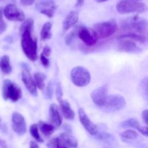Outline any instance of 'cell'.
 Wrapping results in <instances>:
<instances>
[{
    "mask_svg": "<svg viewBox=\"0 0 148 148\" xmlns=\"http://www.w3.org/2000/svg\"><path fill=\"white\" fill-rule=\"evenodd\" d=\"M126 106L124 98L119 95H112L107 96L104 106L111 111H119Z\"/></svg>",
    "mask_w": 148,
    "mask_h": 148,
    "instance_id": "8fae6325",
    "label": "cell"
},
{
    "mask_svg": "<svg viewBox=\"0 0 148 148\" xmlns=\"http://www.w3.org/2000/svg\"><path fill=\"white\" fill-rule=\"evenodd\" d=\"M3 99L17 102L22 98V90L17 84L10 79H5L2 85Z\"/></svg>",
    "mask_w": 148,
    "mask_h": 148,
    "instance_id": "277c9868",
    "label": "cell"
},
{
    "mask_svg": "<svg viewBox=\"0 0 148 148\" xmlns=\"http://www.w3.org/2000/svg\"><path fill=\"white\" fill-rule=\"evenodd\" d=\"M2 12L4 17L10 21L23 22L25 20L24 12L13 4H7L2 10Z\"/></svg>",
    "mask_w": 148,
    "mask_h": 148,
    "instance_id": "ba28073f",
    "label": "cell"
},
{
    "mask_svg": "<svg viewBox=\"0 0 148 148\" xmlns=\"http://www.w3.org/2000/svg\"><path fill=\"white\" fill-rule=\"evenodd\" d=\"M59 103H60V110L64 117L66 119L73 120L75 117V114L71 108L69 102L66 100L62 99L59 101Z\"/></svg>",
    "mask_w": 148,
    "mask_h": 148,
    "instance_id": "d6986e66",
    "label": "cell"
},
{
    "mask_svg": "<svg viewBox=\"0 0 148 148\" xmlns=\"http://www.w3.org/2000/svg\"><path fill=\"white\" fill-rule=\"evenodd\" d=\"M62 95H63V93H62V86H61V84L58 83L57 85H56V96L57 98L58 101H60V100L62 99Z\"/></svg>",
    "mask_w": 148,
    "mask_h": 148,
    "instance_id": "836d02e7",
    "label": "cell"
},
{
    "mask_svg": "<svg viewBox=\"0 0 148 148\" xmlns=\"http://www.w3.org/2000/svg\"><path fill=\"white\" fill-rule=\"evenodd\" d=\"M0 148H7V143L2 139H0Z\"/></svg>",
    "mask_w": 148,
    "mask_h": 148,
    "instance_id": "f35d334b",
    "label": "cell"
},
{
    "mask_svg": "<svg viewBox=\"0 0 148 148\" xmlns=\"http://www.w3.org/2000/svg\"><path fill=\"white\" fill-rule=\"evenodd\" d=\"M120 135H121V138L127 140H137V139L140 138V136H139L138 133H137L134 130H131L123 132Z\"/></svg>",
    "mask_w": 148,
    "mask_h": 148,
    "instance_id": "4316f807",
    "label": "cell"
},
{
    "mask_svg": "<svg viewBox=\"0 0 148 148\" xmlns=\"http://www.w3.org/2000/svg\"><path fill=\"white\" fill-rule=\"evenodd\" d=\"M78 114H79V121H80L81 124L83 126L84 128L91 135H96L98 134L96 125H95L91 121V120L90 119L89 117L86 114V113L84 111V110L82 108H79V110H78Z\"/></svg>",
    "mask_w": 148,
    "mask_h": 148,
    "instance_id": "5bb4252c",
    "label": "cell"
},
{
    "mask_svg": "<svg viewBox=\"0 0 148 148\" xmlns=\"http://www.w3.org/2000/svg\"><path fill=\"white\" fill-rule=\"evenodd\" d=\"M59 137L68 148H75L77 147V140L74 136H72L71 133L63 132L59 134Z\"/></svg>",
    "mask_w": 148,
    "mask_h": 148,
    "instance_id": "ffe728a7",
    "label": "cell"
},
{
    "mask_svg": "<svg viewBox=\"0 0 148 148\" xmlns=\"http://www.w3.org/2000/svg\"><path fill=\"white\" fill-rule=\"evenodd\" d=\"M118 49L121 52L131 53L140 50V48L138 47L136 42L133 40L130 39H121L118 44Z\"/></svg>",
    "mask_w": 148,
    "mask_h": 148,
    "instance_id": "2e32d148",
    "label": "cell"
},
{
    "mask_svg": "<svg viewBox=\"0 0 148 148\" xmlns=\"http://www.w3.org/2000/svg\"><path fill=\"white\" fill-rule=\"evenodd\" d=\"M33 25H34V21L32 18H28L25 20L24 23L22 24V25L20 27V35H22L25 31H29L32 33L33 30Z\"/></svg>",
    "mask_w": 148,
    "mask_h": 148,
    "instance_id": "484cf974",
    "label": "cell"
},
{
    "mask_svg": "<svg viewBox=\"0 0 148 148\" xmlns=\"http://www.w3.org/2000/svg\"><path fill=\"white\" fill-rule=\"evenodd\" d=\"M78 19H79V16H78L77 12L73 11L69 12L66 15V17H65L64 20L63 22V27H62L63 31H62V33H66L69 28L73 27L77 23Z\"/></svg>",
    "mask_w": 148,
    "mask_h": 148,
    "instance_id": "ac0fdd59",
    "label": "cell"
},
{
    "mask_svg": "<svg viewBox=\"0 0 148 148\" xmlns=\"http://www.w3.org/2000/svg\"><path fill=\"white\" fill-rule=\"evenodd\" d=\"M107 85H103L92 91L90 96L95 105L104 106L107 98Z\"/></svg>",
    "mask_w": 148,
    "mask_h": 148,
    "instance_id": "4fadbf2b",
    "label": "cell"
},
{
    "mask_svg": "<svg viewBox=\"0 0 148 148\" xmlns=\"http://www.w3.org/2000/svg\"><path fill=\"white\" fill-rule=\"evenodd\" d=\"M77 27V35L86 46H94L96 44L99 38L93 29L85 26H78Z\"/></svg>",
    "mask_w": 148,
    "mask_h": 148,
    "instance_id": "52a82bcc",
    "label": "cell"
},
{
    "mask_svg": "<svg viewBox=\"0 0 148 148\" xmlns=\"http://www.w3.org/2000/svg\"><path fill=\"white\" fill-rule=\"evenodd\" d=\"M49 118L52 125L55 128H58L62 125V117L59 112V108L56 104H51L49 108Z\"/></svg>",
    "mask_w": 148,
    "mask_h": 148,
    "instance_id": "9a60e30c",
    "label": "cell"
},
{
    "mask_svg": "<svg viewBox=\"0 0 148 148\" xmlns=\"http://www.w3.org/2000/svg\"><path fill=\"white\" fill-rule=\"evenodd\" d=\"M30 148H40L39 147L38 145L34 141H31L30 143Z\"/></svg>",
    "mask_w": 148,
    "mask_h": 148,
    "instance_id": "60d3db41",
    "label": "cell"
},
{
    "mask_svg": "<svg viewBox=\"0 0 148 148\" xmlns=\"http://www.w3.org/2000/svg\"><path fill=\"white\" fill-rule=\"evenodd\" d=\"M38 127L40 129L42 134L44 136H46V137H49V136L51 135L53 133V132L55 131V130H56L55 127H53L52 124L43 122L42 121H39Z\"/></svg>",
    "mask_w": 148,
    "mask_h": 148,
    "instance_id": "603a6c76",
    "label": "cell"
},
{
    "mask_svg": "<svg viewBox=\"0 0 148 148\" xmlns=\"http://www.w3.org/2000/svg\"><path fill=\"white\" fill-rule=\"evenodd\" d=\"M0 69L2 73L5 75H10L12 71V68L10 64V56L7 55H4L0 57Z\"/></svg>",
    "mask_w": 148,
    "mask_h": 148,
    "instance_id": "44dd1931",
    "label": "cell"
},
{
    "mask_svg": "<svg viewBox=\"0 0 148 148\" xmlns=\"http://www.w3.org/2000/svg\"><path fill=\"white\" fill-rule=\"evenodd\" d=\"M46 76L42 72H36L34 74V81L36 83V88L39 90H43L45 87V80Z\"/></svg>",
    "mask_w": 148,
    "mask_h": 148,
    "instance_id": "d4e9b609",
    "label": "cell"
},
{
    "mask_svg": "<svg viewBox=\"0 0 148 148\" xmlns=\"http://www.w3.org/2000/svg\"><path fill=\"white\" fill-rule=\"evenodd\" d=\"M119 39H120V40L121 39H130V40H133L134 42H139V43H145L147 40V38L145 36L131 33H127L121 35V36H119Z\"/></svg>",
    "mask_w": 148,
    "mask_h": 148,
    "instance_id": "7402d4cb",
    "label": "cell"
},
{
    "mask_svg": "<svg viewBox=\"0 0 148 148\" xmlns=\"http://www.w3.org/2000/svg\"><path fill=\"white\" fill-rule=\"evenodd\" d=\"M7 30V24L3 19L2 8H0V35L4 33Z\"/></svg>",
    "mask_w": 148,
    "mask_h": 148,
    "instance_id": "1f68e13d",
    "label": "cell"
},
{
    "mask_svg": "<svg viewBox=\"0 0 148 148\" xmlns=\"http://www.w3.org/2000/svg\"><path fill=\"white\" fill-rule=\"evenodd\" d=\"M22 79L29 92L33 96H37L38 91L36 83L30 75L29 69L27 68H23V71H22Z\"/></svg>",
    "mask_w": 148,
    "mask_h": 148,
    "instance_id": "7c38bea8",
    "label": "cell"
},
{
    "mask_svg": "<svg viewBox=\"0 0 148 148\" xmlns=\"http://www.w3.org/2000/svg\"><path fill=\"white\" fill-rule=\"evenodd\" d=\"M40 62H41L42 64L45 66V67H48V66L50 65V62H49V59H48L46 56H45L43 53H40Z\"/></svg>",
    "mask_w": 148,
    "mask_h": 148,
    "instance_id": "e575fe53",
    "label": "cell"
},
{
    "mask_svg": "<svg viewBox=\"0 0 148 148\" xmlns=\"http://www.w3.org/2000/svg\"><path fill=\"white\" fill-rule=\"evenodd\" d=\"M142 118H143V121L145 124V126L148 125V110L145 109L142 113Z\"/></svg>",
    "mask_w": 148,
    "mask_h": 148,
    "instance_id": "d590c367",
    "label": "cell"
},
{
    "mask_svg": "<svg viewBox=\"0 0 148 148\" xmlns=\"http://www.w3.org/2000/svg\"><path fill=\"white\" fill-rule=\"evenodd\" d=\"M21 36V46L25 56L32 62L37 61L38 59L37 40L32 37L31 33L29 31L24 32Z\"/></svg>",
    "mask_w": 148,
    "mask_h": 148,
    "instance_id": "7a4b0ae2",
    "label": "cell"
},
{
    "mask_svg": "<svg viewBox=\"0 0 148 148\" xmlns=\"http://www.w3.org/2000/svg\"><path fill=\"white\" fill-rule=\"evenodd\" d=\"M0 1H1V0H0Z\"/></svg>",
    "mask_w": 148,
    "mask_h": 148,
    "instance_id": "bcb514c9",
    "label": "cell"
},
{
    "mask_svg": "<svg viewBox=\"0 0 148 148\" xmlns=\"http://www.w3.org/2000/svg\"><path fill=\"white\" fill-rule=\"evenodd\" d=\"M121 127H132V128L137 129L142 134H143L145 137H147L148 135L147 126H142L140 123L134 119H130L123 121L121 124Z\"/></svg>",
    "mask_w": 148,
    "mask_h": 148,
    "instance_id": "e0dca14e",
    "label": "cell"
},
{
    "mask_svg": "<svg viewBox=\"0 0 148 148\" xmlns=\"http://www.w3.org/2000/svg\"><path fill=\"white\" fill-rule=\"evenodd\" d=\"M77 27L74 29L72 31H71L70 33H68V34L65 36L64 40H65V43H66V45H67V46H70V45L72 44L73 40H75L76 36H77Z\"/></svg>",
    "mask_w": 148,
    "mask_h": 148,
    "instance_id": "f546056e",
    "label": "cell"
},
{
    "mask_svg": "<svg viewBox=\"0 0 148 148\" xmlns=\"http://www.w3.org/2000/svg\"><path fill=\"white\" fill-rule=\"evenodd\" d=\"M0 122H1V118H0Z\"/></svg>",
    "mask_w": 148,
    "mask_h": 148,
    "instance_id": "f6af8a7d",
    "label": "cell"
},
{
    "mask_svg": "<svg viewBox=\"0 0 148 148\" xmlns=\"http://www.w3.org/2000/svg\"><path fill=\"white\" fill-rule=\"evenodd\" d=\"M12 128L18 135L22 136L27 132V127L24 116L18 112H14L12 116Z\"/></svg>",
    "mask_w": 148,
    "mask_h": 148,
    "instance_id": "9c48e42d",
    "label": "cell"
},
{
    "mask_svg": "<svg viewBox=\"0 0 148 148\" xmlns=\"http://www.w3.org/2000/svg\"><path fill=\"white\" fill-rule=\"evenodd\" d=\"M97 139L101 140H106V141H108V140H111V138H113L112 136L111 135L108 133L106 132H101L99 134H97Z\"/></svg>",
    "mask_w": 148,
    "mask_h": 148,
    "instance_id": "d6a6232c",
    "label": "cell"
},
{
    "mask_svg": "<svg viewBox=\"0 0 148 148\" xmlns=\"http://www.w3.org/2000/svg\"><path fill=\"white\" fill-rule=\"evenodd\" d=\"M72 82L77 87H85L90 83L91 76L90 72L83 66H76L71 71Z\"/></svg>",
    "mask_w": 148,
    "mask_h": 148,
    "instance_id": "8992f818",
    "label": "cell"
},
{
    "mask_svg": "<svg viewBox=\"0 0 148 148\" xmlns=\"http://www.w3.org/2000/svg\"><path fill=\"white\" fill-rule=\"evenodd\" d=\"M147 5L144 3L132 0H121L116 4V10L120 14L142 13L147 10Z\"/></svg>",
    "mask_w": 148,
    "mask_h": 148,
    "instance_id": "3957f363",
    "label": "cell"
},
{
    "mask_svg": "<svg viewBox=\"0 0 148 148\" xmlns=\"http://www.w3.org/2000/svg\"><path fill=\"white\" fill-rule=\"evenodd\" d=\"M42 53H43L45 56H46V57L48 58L49 56H50L51 53V49L49 46H45Z\"/></svg>",
    "mask_w": 148,
    "mask_h": 148,
    "instance_id": "8d00e7d4",
    "label": "cell"
},
{
    "mask_svg": "<svg viewBox=\"0 0 148 148\" xmlns=\"http://www.w3.org/2000/svg\"><path fill=\"white\" fill-rule=\"evenodd\" d=\"M30 134L38 143H43V140L39 134L38 124H33L30 127Z\"/></svg>",
    "mask_w": 148,
    "mask_h": 148,
    "instance_id": "f1b7e54d",
    "label": "cell"
},
{
    "mask_svg": "<svg viewBox=\"0 0 148 148\" xmlns=\"http://www.w3.org/2000/svg\"><path fill=\"white\" fill-rule=\"evenodd\" d=\"M48 148H68L65 145L62 140L58 137L51 139L47 144Z\"/></svg>",
    "mask_w": 148,
    "mask_h": 148,
    "instance_id": "83f0119b",
    "label": "cell"
},
{
    "mask_svg": "<svg viewBox=\"0 0 148 148\" xmlns=\"http://www.w3.org/2000/svg\"><path fill=\"white\" fill-rule=\"evenodd\" d=\"M64 130H65V132L71 133V132H72L71 127L69 125V124H64Z\"/></svg>",
    "mask_w": 148,
    "mask_h": 148,
    "instance_id": "ab89813d",
    "label": "cell"
},
{
    "mask_svg": "<svg viewBox=\"0 0 148 148\" xmlns=\"http://www.w3.org/2000/svg\"><path fill=\"white\" fill-rule=\"evenodd\" d=\"M147 23L145 19L140 18L138 16H133L132 17L126 19L121 23V29L124 31L131 33L145 35L147 33Z\"/></svg>",
    "mask_w": 148,
    "mask_h": 148,
    "instance_id": "6da1fadb",
    "label": "cell"
},
{
    "mask_svg": "<svg viewBox=\"0 0 148 148\" xmlns=\"http://www.w3.org/2000/svg\"><path fill=\"white\" fill-rule=\"evenodd\" d=\"M132 1H137V0H132Z\"/></svg>",
    "mask_w": 148,
    "mask_h": 148,
    "instance_id": "ee69618b",
    "label": "cell"
},
{
    "mask_svg": "<svg viewBox=\"0 0 148 148\" xmlns=\"http://www.w3.org/2000/svg\"><path fill=\"white\" fill-rule=\"evenodd\" d=\"M20 1L23 5L28 6L33 4V3L34 2L35 0H20Z\"/></svg>",
    "mask_w": 148,
    "mask_h": 148,
    "instance_id": "74e56055",
    "label": "cell"
},
{
    "mask_svg": "<svg viewBox=\"0 0 148 148\" xmlns=\"http://www.w3.org/2000/svg\"><path fill=\"white\" fill-rule=\"evenodd\" d=\"M52 24L50 22H47L43 25L40 31V38L42 40H46L51 39L52 37L51 33Z\"/></svg>",
    "mask_w": 148,
    "mask_h": 148,
    "instance_id": "cb8c5ba5",
    "label": "cell"
},
{
    "mask_svg": "<svg viewBox=\"0 0 148 148\" xmlns=\"http://www.w3.org/2000/svg\"><path fill=\"white\" fill-rule=\"evenodd\" d=\"M97 2L98 3H101V2H104V1H108V0H96Z\"/></svg>",
    "mask_w": 148,
    "mask_h": 148,
    "instance_id": "7bdbcfd3",
    "label": "cell"
},
{
    "mask_svg": "<svg viewBox=\"0 0 148 148\" xmlns=\"http://www.w3.org/2000/svg\"><path fill=\"white\" fill-rule=\"evenodd\" d=\"M36 8L41 14L52 17L56 10V5L53 0H38L36 2Z\"/></svg>",
    "mask_w": 148,
    "mask_h": 148,
    "instance_id": "30bf717a",
    "label": "cell"
},
{
    "mask_svg": "<svg viewBox=\"0 0 148 148\" xmlns=\"http://www.w3.org/2000/svg\"><path fill=\"white\" fill-rule=\"evenodd\" d=\"M53 81H50L48 83L47 87L46 89V97L47 99H51L52 95H53Z\"/></svg>",
    "mask_w": 148,
    "mask_h": 148,
    "instance_id": "4dcf8cb0",
    "label": "cell"
},
{
    "mask_svg": "<svg viewBox=\"0 0 148 148\" xmlns=\"http://www.w3.org/2000/svg\"><path fill=\"white\" fill-rule=\"evenodd\" d=\"M83 3H84V0H77L76 5H75V7H80L83 4Z\"/></svg>",
    "mask_w": 148,
    "mask_h": 148,
    "instance_id": "b9f144b4",
    "label": "cell"
},
{
    "mask_svg": "<svg viewBox=\"0 0 148 148\" xmlns=\"http://www.w3.org/2000/svg\"><path fill=\"white\" fill-rule=\"evenodd\" d=\"M93 29L98 38H107L114 35L118 30L119 27L114 20L102 22L94 25Z\"/></svg>",
    "mask_w": 148,
    "mask_h": 148,
    "instance_id": "5b68a950",
    "label": "cell"
}]
</instances>
